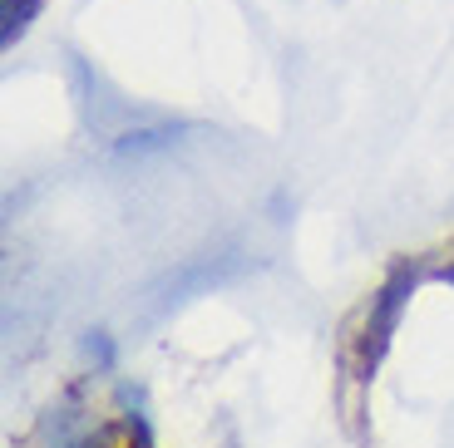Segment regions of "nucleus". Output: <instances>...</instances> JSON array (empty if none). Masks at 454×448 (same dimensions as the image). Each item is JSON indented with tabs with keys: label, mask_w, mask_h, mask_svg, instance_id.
I'll return each instance as SVG.
<instances>
[{
	"label": "nucleus",
	"mask_w": 454,
	"mask_h": 448,
	"mask_svg": "<svg viewBox=\"0 0 454 448\" xmlns=\"http://www.w3.org/2000/svg\"><path fill=\"white\" fill-rule=\"evenodd\" d=\"M415 286V276L410 271H400L395 281H390L386 291H380V305H375V315H371V325H365V359H375L380 350H386V340H390V325H395V315H400V301H405V291Z\"/></svg>",
	"instance_id": "nucleus-1"
},
{
	"label": "nucleus",
	"mask_w": 454,
	"mask_h": 448,
	"mask_svg": "<svg viewBox=\"0 0 454 448\" xmlns=\"http://www.w3.org/2000/svg\"><path fill=\"white\" fill-rule=\"evenodd\" d=\"M35 5H40V0H5V45H11L15 35H20L25 25H30Z\"/></svg>",
	"instance_id": "nucleus-2"
},
{
	"label": "nucleus",
	"mask_w": 454,
	"mask_h": 448,
	"mask_svg": "<svg viewBox=\"0 0 454 448\" xmlns=\"http://www.w3.org/2000/svg\"><path fill=\"white\" fill-rule=\"evenodd\" d=\"M444 276H450V281H454V266H450V271H444Z\"/></svg>",
	"instance_id": "nucleus-3"
}]
</instances>
